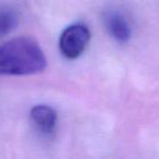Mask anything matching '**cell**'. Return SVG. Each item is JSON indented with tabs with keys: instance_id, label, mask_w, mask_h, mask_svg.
<instances>
[{
	"instance_id": "obj_4",
	"label": "cell",
	"mask_w": 159,
	"mask_h": 159,
	"mask_svg": "<svg viewBox=\"0 0 159 159\" xmlns=\"http://www.w3.org/2000/svg\"><path fill=\"white\" fill-rule=\"evenodd\" d=\"M106 25L109 33L116 40L126 43L131 37V29L126 20L120 14H109L106 19Z\"/></svg>"
},
{
	"instance_id": "obj_5",
	"label": "cell",
	"mask_w": 159,
	"mask_h": 159,
	"mask_svg": "<svg viewBox=\"0 0 159 159\" xmlns=\"http://www.w3.org/2000/svg\"><path fill=\"white\" fill-rule=\"evenodd\" d=\"M18 24V16L10 7H0V37L8 35Z\"/></svg>"
},
{
	"instance_id": "obj_3",
	"label": "cell",
	"mask_w": 159,
	"mask_h": 159,
	"mask_svg": "<svg viewBox=\"0 0 159 159\" xmlns=\"http://www.w3.org/2000/svg\"><path fill=\"white\" fill-rule=\"evenodd\" d=\"M30 116L32 122L38 131L45 135L52 134L57 125V113L51 107L46 105L34 106Z\"/></svg>"
},
{
	"instance_id": "obj_2",
	"label": "cell",
	"mask_w": 159,
	"mask_h": 159,
	"mask_svg": "<svg viewBox=\"0 0 159 159\" xmlns=\"http://www.w3.org/2000/svg\"><path fill=\"white\" fill-rule=\"evenodd\" d=\"M91 39L86 25L77 23L68 26L60 36L59 47L61 53L68 59H76L84 52Z\"/></svg>"
},
{
	"instance_id": "obj_1",
	"label": "cell",
	"mask_w": 159,
	"mask_h": 159,
	"mask_svg": "<svg viewBox=\"0 0 159 159\" xmlns=\"http://www.w3.org/2000/svg\"><path fill=\"white\" fill-rule=\"evenodd\" d=\"M46 66L44 51L33 38L18 37L0 45V75L36 74Z\"/></svg>"
}]
</instances>
